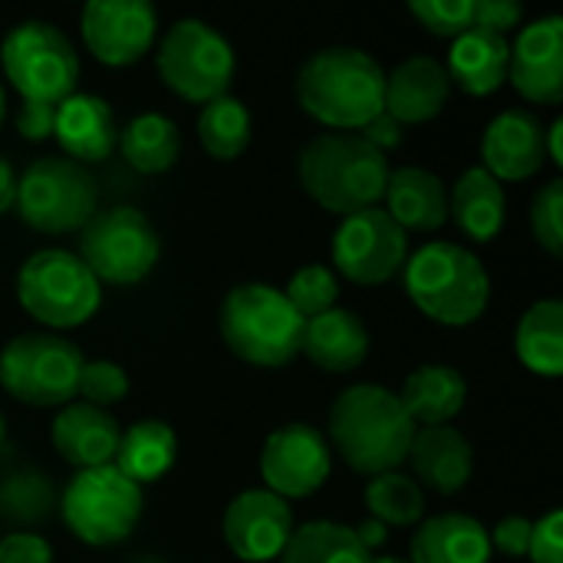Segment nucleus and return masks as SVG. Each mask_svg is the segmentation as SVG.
I'll use <instances>...</instances> for the list:
<instances>
[{"label": "nucleus", "instance_id": "1", "mask_svg": "<svg viewBox=\"0 0 563 563\" xmlns=\"http://www.w3.org/2000/svg\"><path fill=\"white\" fill-rule=\"evenodd\" d=\"M330 439L353 472L376 478L399 472V465L409 459L416 422L396 393L360 383L343 389L330 406Z\"/></svg>", "mask_w": 563, "mask_h": 563}, {"label": "nucleus", "instance_id": "2", "mask_svg": "<svg viewBox=\"0 0 563 563\" xmlns=\"http://www.w3.org/2000/svg\"><path fill=\"white\" fill-rule=\"evenodd\" d=\"M386 73L356 46H327L313 53L297 73L300 106L323 125L340 132H360L383 109Z\"/></svg>", "mask_w": 563, "mask_h": 563}, {"label": "nucleus", "instance_id": "3", "mask_svg": "<svg viewBox=\"0 0 563 563\" xmlns=\"http://www.w3.org/2000/svg\"><path fill=\"white\" fill-rule=\"evenodd\" d=\"M303 191L333 214H356L379 208L386 195L389 165L360 132H327L297 155Z\"/></svg>", "mask_w": 563, "mask_h": 563}, {"label": "nucleus", "instance_id": "4", "mask_svg": "<svg viewBox=\"0 0 563 563\" xmlns=\"http://www.w3.org/2000/svg\"><path fill=\"white\" fill-rule=\"evenodd\" d=\"M406 290L429 320L445 327L475 323L492 300L485 264L472 251L449 241L426 244L406 264Z\"/></svg>", "mask_w": 563, "mask_h": 563}, {"label": "nucleus", "instance_id": "5", "mask_svg": "<svg viewBox=\"0 0 563 563\" xmlns=\"http://www.w3.org/2000/svg\"><path fill=\"white\" fill-rule=\"evenodd\" d=\"M218 323L234 356L251 366L277 369L300 353L307 320L287 303L284 290L267 284H241L224 297Z\"/></svg>", "mask_w": 563, "mask_h": 563}, {"label": "nucleus", "instance_id": "6", "mask_svg": "<svg viewBox=\"0 0 563 563\" xmlns=\"http://www.w3.org/2000/svg\"><path fill=\"white\" fill-rule=\"evenodd\" d=\"M16 297L30 317L53 330H69L86 323L102 300L99 280L69 251H36L26 257L16 277Z\"/></svg>", "mask_w": 563, "mask_h": 563}, {"label": "nucleus", "instance_id": "7", "mask_svg": "<svg viewBox=\"0 0 563 563\" xmlns=\"http://www.w3.org/2000/svg\"><path fill=\"white\" fill-rule=\"evenodd\" d=\"M3 73L23 102L59 106L73 96L79 79V56L73 43L46 20H26L10 30L0 49Z\"/></svg>", "mask_w": 563, "mask_h": 563}, {"label": "nucleus", "instance_id": "8", "mask_svg": "<svg viewBox=\"0 0 563 563\" xmlns=\"http://www.w3.org/2000/svg\"><path fill=\"white\" fill-rule=\"evenodd\" d=\"M162 82L188 102H214L228 96L234 79L231 43L205 20H178L158 46Z\"/></svg>", "mask_w": 563, "mask_h": 563}, {"label": "nucleus", "instance_id": "9", "mask_svg": "<svg viewBox=\"0 0 563 563\" xmlns=\"http://www.w3.org/2000/svg\"><path fill=\"white\" fill-rule=\"evenodd\" d=\"M82 353L63 336L23 333L0 350V386L26 406H63L76 396Z\"/></svg>", "mask_w": 563, "mask_h": 563}, {"label": "nucleus", "instance_id": "10", "mask_svg": "<svg viewBox=\"0 0 563 563\" xmlns=\"http://www.w3.org/2000/svg\"><path fill=\"white\" fill-rule=\"evenodd\" d=\"M142 515V488L132 485L112 465L86 468L73 475L63 492V518L66 528L92 548L119 544L132 534Z\"/></svg>", "mask_w": 563, "mask_h": 563}, {"label": "nucleus", "instance_id": "11", "mask_svg": "<svg viewBox=\"0 0 563 563\" xmlns=\"http://www.w3.org/2000/svg\"><path fill=\"white\" fill-rule=\"evenodd\" d=\"M16 211L43 234L82 231L96 214V181L79 162L40 158L16 178Z\"/></svg>", "mask_w": 563, "mask_h": 563}, {"label": "nucleus", "instance_id": "12", "mask_svg": "<svg viewBox=\"0 0 563 563\" xmlns=\"http://www.w3.org/2000/svg\"><path fill=\"white\" fill-rule=\"evenodd\" d=\"M162 244L152 221L135 208H109L89 218L79 234V261L96 280L139 284L158 264Z\"/></svg>", "mask_w": 563, "mask_h": 563}, {"label": "nucleus", "instance_id": "13", "mask_svg": "<svg viewBox=\"0 0 563 563\" xmlns=\"http://www.w3.org/2000/svg\"><path fill=\"white\" fill-rule=\"evenodd\" d=\"M406 254H409V238L383 208L346 214L333 238L336 271L363 287L383 284L393 274H399Z\"/></svg>", "mask_w": 563, "mask_h": 563}, {"label": "nucleus", "instance_id": "14", "mask_svg": "<svg viewBox=\"0 0 563 563\" xmlns=\"http://www.w3.org/2000/svg\"><path fill=\"white\" fill-rule=\"evenodd\" d=\"M330 445L303 422H290L267 435L261 452V475L277 498H307L330 478Z\"/></svg>", "mask_w": 563, "mask_h": 563}, {"label": "nucleus", "instance_id": "15", "mask_svg": "<svg viewBox=\"0 0 563 563\" xmlns=\"http://www.w3.org/2000/svg\"><path fill=\"white\" fill-rule=\"evenodd\" d=\"M155 7L148 0H89L79 16L89 53L106 66L139 63L155 40Z\"/></svg>", "mask_w": 563, "mask_h": 563}, {"label": "nucleus", "instance_id": "16", "mask_svg": "<svg viewBox=\"0 0 563 563\" xmlns=\"http://www.w3.org/2000/svg\"><path fill=\"white\" fill-rule=\"evenodd\" d=\"M294 534L290 505L267 488L238 495L224 511V541L234 558L247 563H267L280 558Z\"/></svg>", "mask_w": 563, "mask_h": 563}, {"label": "nucleus", "instance_id": "17", "mask_svg": "<svg viewBox=\"0 0 563 563\" xmlns=\"http://www.w3.org/2000/svg\"><path fill=\"white\" fill-rule=\"evenodd\" d=\"M515 89L538 106H558L563 99V20L544 16L525 26L511 46L508 63Z\"/></svg>", "mask_w": 563, "mask_h": 563}, {"label": "nucleus", "instance_id": "18", "mask_svg": "<svg viewBox=\"0 0 563 563\" xmlns=\"http://www.w3.org/2000/svg\"><path fill=\"white\" fill-rule=\"evenodd\" d=\"M485 172L498 181H525L541 172L548 148H544V125L528 109L501 112L482 139Z\"/></svg>", "mask_w": 563, "mask_h": 563}, {"label": "nucleus", "instance_id": "19", "mask_svg": "<svg viewBox=\"0 0 563 563\" xmlns=\"http://www.w3.org/2000/svg\"><path fill=\"white\" fill-rule=\"evenodd\" d=\"M449 73L432 56H409L386 76L383 109L402 125L435 119L449 102Z\"/></svg>", "mask_w": 563, "mask_h": 563}, {"label": "nucleus", "instance_id": "20", "mask_svg": "<svg viewBox=\"0 0 563 563\" xmlns=\"http://www.w3.org/2000/svg\"><path fill=\"white\" fill-rule=\"evenodd\" d=\"M119 439H122L119 422L106 409L86 402L66 406L53 419V449L59 452L63 462L76 465L79 472L112 465L119 452Z\"/></svg>", "mask_w": 563, "mask_h": 563}, {"label": "nucleus", "instance_id": "21", "mask_svg": "<svg viewBox=\"0 0 563 563\" xmlns=\"http://www.w3.org/2000/svg\"><path fill=\"white\" fill-rule=\"evenodd\" d=\"M409 462L422 485H429L439 495H455L459 488L468 485L475 455L459 429L432 426V429H416Z\"/></svg>", "mask_w": 563, "mask_h": 563}, {"label": "nucleus", "instance_id": "22", "mask_svg": "<svg viewBox=\"0 0 563 563\" xmlns=\"http://www.w3.org/2000/svg\"><path fill=\"white\" fill-rule=\"evenodd\" d=\"M511 46L501 33L472 26L462 36L452 40L449 49V82H459L468 96H492L508 79Z\"/></svg>", "mask_w": 563, "mask_h": 563}, {"label": "nucleus", "instance_id": "23", "mask_svg": "<svg viewBox=\"0 0 563 563\" xmlns=\"http://www.w3.org/2000/svg\"><path fill=\"white\" fill-rule=\"evenodd\" d=\"M56 142L79 162H102L115 148V119L106 99L73 92L56 106Z\"/></svg>", "mask_w": 563, "mask_h": 563}, {"label": "nucleus", "instance_id": "24", "mask_svg": "<svg viewBox=\"0 0 563 563\" xmlns=\"http://www.w3.org/2000/svg\"><path fill=\"white\" fill-rule=\"evenodd\" d=\"M300 350L327 373H353L369 353V333L356 313L333 307L303 323Z\"/></svg>", "mask_w": 563, "mask_h": 563}, {"label": "nucleus", "instance_id": "25", "mask_svg": "<svg viewBox=\"0 0 563 563\" xmlns=\"http://www.w3.org/2000/svg\"><path fill=\"white\" fill-rule=\"evenodd\" d=\"M386 214L402 231H435L449 221V195L445 185L416 165L389 172L386 181Z\"/></svg>", "mask_w": 563, "mask_h": 563}, {"label": "nucleus", "instance_id": "26", "mask_svg": "<svg viewBox=\"0 0 563 563\" xmlns=\"http://www.w3.org/2000/svg\"><path fill=\"white\" fill-rule=\"evenodd\" d=\"M465 399H468L465 376L445 363L419 366L399 393V402L416 422V429L449 426L465 409Z\"/></svg>", "mask_w": 563, "mask_h": 563}, {"label": "nucleus", "instance_id": "27", "mask_svg": "<svg viewBox=\"0 0 563 563\" xmlns=\"http://www.w3.org/2000/svg\"><path fill=\"white\" fill-rule=\"evenodd\" d=\"M409 563H492V541L475 518L439 515L416 531Z\"/></svg>", "mask_w": 563, "mask_h": 563}, {"label": "nucleus", "instance_id": "28", "mask_svg": "<svg viewBox=\"0 0 563 563\" xmlns=\"http://www.w3.org/2000/svg\"><path fill=\"white\" fill-rule=\"evenodd\" d=\"M449 214L455 218L459 231L472 241H492L498 238L505 224V188L498 178H492L482 165L468 168L449 198Z\"/></svg>", "mask_w": 563, "mask_h": 563}, {"label": "nucleus", "instance_id": "29", "mask_svg": "<svg viewBox=\"0 0 563 563\" xmlns=\"http://www.w3.org/2000/svg\"><path fill=\"white\" fill-rule=\"evenodd\" d=\"M175 452H178L175 432L158 419H145L135 422L129 432H122L112 468L122 472L132 485H148L158 482L175 465Z\"/></svg>", "mask_w": 563, "mask_h": 563}, {"label": "nucleus", "instance_id": "30", "mask_svg": "<svg viewBox=\"0 0 563 563\" xmlns=\"http://www.w3.org/2000/svg\"><path fill=\"white\" fill-rule=\"evenodd\" d=\"M280 563H373V551L360 541L356 528L336 521H307L290 534L287 548L280 551Z\"/></svg>", "mask_w": 563, "mask_h": 563}, {"label": "nucleus", "instance_id": "31", "mask_svg": "<svg viewBox=\"0 0 563 563\" xmlns=\"http://www.w3.org/2000/svg\"><path fill=\"white\" fill-rule=\"evenodd\" d=\"M518 356L538 373L558 379L563 373V303L538 300L518 323Z\"/></svg>", "mask_w": 563, "mask_h": 563}, {"label": "nucleus", "instance_id": "32", "mask_svg": "<svg viewBox=\"0 0 563 563\" xmlns=\"http://www.w3.org/2000/svg\"><path fill=\"white\" fill-rule=\"evenodd\" d=\"M119 148H122V158L135 172L158 175V172H168L178 162L181 135H178V125L172 119H165L158 112H145V115H135L122 129Z\"/></svg>", "mask_w": 563, "mask_h": 563}, {"label": "nucleus", "instance_id": "33", "mask_svg": "<svg viewBox=\"0 0 563 563\" xmlns=\"http://www.w3.org/2000/svg\"><path fill=\"white\" fill-rule=\"evenodd\" d=\"M198 139H201L208 155H214L221 162H231L251 142V112L238 99L221 96V99H214V102H208L201 109Z\"/></svg>", "mask_w": 563, "mask_h": 563}, {"label": "nucleus", "instance_id": "34", "mask_svg": "<svg viewBox=\"0 0 563 563\" xmlns=\"http://www.w3.org/2000/svg\"><path fill=\"white\" fill-rule=\"evenodd\" d=\"M366 508L373 515V521H379L383 528H409L422 518L426 511V498L422 488L406 478L402 472H386L376 475L366 488Z\"/></svg>", "mask_w": 563, "mask_h": 563}, {"label": "nucleus", "instance_id": "35", "mask_svg": "<svg viewBox=\"0 0 563 563\" xmlns=\"http://www.w3.org/2000/svg\"><path fill=\"white\" fill-rule=\"evenodd\" d=\"M56 505V488L40 472H16L0 482V515L16 525L43 521Z\"/></svg>", "mask_w": 563, "mask_h": 563}, {"label": "nucleus", "instance_id": "36", "mask_svg": "<svg viewBox=\"0 0 563 563\" xmlns=\"http://www.w3.org/2000/svg\"><path fill=\"white\" fill-rule=\"evenodd\" d=\"M336 294H340L336 277H333L323 264L300 267V271L290 277L287 290H284L287 303H290L303 320H313V317H320V313L333 310Z\"/></svg>", "mask_w": 563, "mask_h": 563}, {"label": "nucleus", "instance_id": "37", "mask_svg": "<svg viewBox=\"0 0 563 563\" xmlns=\"http://www.w3.org/2000/svg\"><path fill=\"white\" fill-rule=\"evenodd\" d=\"M475 0H412L409 13L435 36H462L475 26Z\"/></svg>", "mask_w": 563, "mask_h": 563}, {"label": "nucleus", "instance_id": "38", "mask_svg": "<svg viewBox=\"0 0 563 563\" xmlns=\"http://www.w3.org/2000/svg\"><path fill=\"white\" fill-rule=\"evenodd\" d=\"M76 396H82L86 406H96V409L115 406L129 396V376L119 363H109V360L82 363Z\"/></svg>", "mask_w": 563, "mask_h": 563}, {"label": "nucleus", "instance_id": "39", "mask_svg": "<svg viewBox=\"0 0 563 563\" xmlns=\"http://www.w3.org/2000/svg\"><path fill=\"white\" fill-rule=\"evenodd\" d=\"M563 181L551 178L531 201V234L538 238V244L551 254L561 257L563 254Z\"/></svg>", "mask_w": 563, "mask_h": 563}, {"label": "nucleus", "instance_id": "40", "mask_svg": "<svg viewBox=\"0 0 563 563\" xmlns=\"http://www.w3.org/2000/svg\"><path fill=\"white\" fill-rule=\"evenodd\" d=\"M563 515L551 511L544 521H538L531 528V544H528V558L534 563H563Z\"/></svg>", "mask_w": 563, "mask_h": 563}, {"label": "nucleus", "instance_id": "41", "mask_svg": "<svg viewBox=\"0 0 563 563\" xmlns=\"http://www.w3.org/2000/svg\"><path fill=\"white\" fill-rule=\"evenodd\" d=\"M475 7H478L475 10V26L501 33V36L525 20V10L515 0H475Z\"/></svg>", "mask_w": 563, "mask_h": 563}, {"label": "nucleus", "instance_id": "42", "mask_svg": "<svg viewBox=\"0 0 563 563\" xmlns=\"http://www.w3.org/2000/svg\"><path fill=\"white\" fill-rule=\"evenodd\" d=\"M53 551L43 538L16 531L0 541V563H49Z\"/></svg>", "mask_w": 563, "mask_h": 563}, {"label": "nucleus", "instance_id": "43", "mask_svg": "<svg viewBox=\"0 0 563 563\" xmlns=\"http://www.w3.org/2000/svg\"><path fill=\"white\" fill-rule=\"evenodd\" d=\"M531 528H534V525H531L528 518L515 515V518L498 521V528H495V534H488V541H492V548H498V551L508 554V558H528Z\"/></svg>", "mask_w": 563, "mask_h": 563}, {"label": "nucleus", "instance_id": "44", "mask_svg": "<svg viewBox=\"0 0 563 563\" xmlns=\"http://www.w3.org/2000/svg\"><path fill=\"white\" fill-rule=\"evenodd\" d=\"M53 125H56V106L49 102H23L16 112V132L30 142L53 135Z\"/></svg>", "mask_w": 563, "mask_h": 563}, {"label": "nucleus", "instance_id": "45", "mask_svg": "<svg viewBox=\"0 0 563 563\" xmlns=\"http://www.w3.org/2000/svg\"><path fill=\"white\" fill-rule=\"evenodd\" d=\"M360 135H363L373 148L386 152V148H396V145L402 142V125H399L389 112H379L369 125L360 129Z\"/></svg>", "mask_w": 563, "mask_h": 563}, {"label": "nucleus", "instance_id": "46", "mask_svg": "<svg viewBox=\"0 0 563 563\" xmlns=\"http://www.w3.org/2000/svg\"><path fill=\"white\" fill-rule=\"evenodd\" d=\"M16 201V172L7 158H0V214H7Z\"/></svg>", "mask_w": 563, "mask_h": 563}, {"label": "nucleus", "instance_id": "47", "mask_svg": "<svg viewBox=\"0 0 563 563\" xmlns=\"http://www.w3.org/2000/svg\"><path fill=\"white\" fill-rule=\"evenodd\" d=\"M561 135H563V119H554V125H551V132H544V148H548V155H551V162L554 165H563V148H561Z\"/></svg>", "mask_w": 563, "mask_h": 563}, {"label": "nucleus", "instance_id": "48", "mask_svg": "<svg viewBox=\"0 0 563 563\" xmlns=\"http://www.w3.org/2000/svg\"><path fill=\"white\" fill-rule=\"evenodd\" d=\"M356 534H360V541L373 551V548H379L383 541H386V528L379 525V521H366V525H360L356 528Z\"/></svg>", "mask_w": 563, "mask_h": 563}, {"label": "nucleus", "instance_id": "49", "mask_svg": "<svg viewBox=\"0 0 563 563\" xmlns=\"http://www.w3.org/2000/svg\"><path fill=\"white\" fill-rule=\"evenodd\" d=\"M3 115H7V99H3V86H0V125H3Z\"/></svg>", "mask_w": 563, "mask_h": 563}, {"label": "nucleus", "instance_id": "50", "mask_svg": "<svg viewBox=\"0 0 563 563\" xmlns=\"http://www.w3.org/2000/svg\"><path fill=\"white\" fill-rule=\"evenodd\" d=\"M373 563H409V561H399V558H379V561Z\"/></svg>", "mask_w": 563, "mask_h": 563}, {"label": "nucleus", "instance_id": "51", "mask_svg": "<svg viewBox=\"0 0 563 563\" xmlns=\"http://www.w3.org/2000/svg\"><path fill=\"white\" fill-rule=\"evenodd\" d=\"M0 445H3V416H0Z\"/></svg>", "mask_w": 563, "mask_h": 563}]
</instances>
